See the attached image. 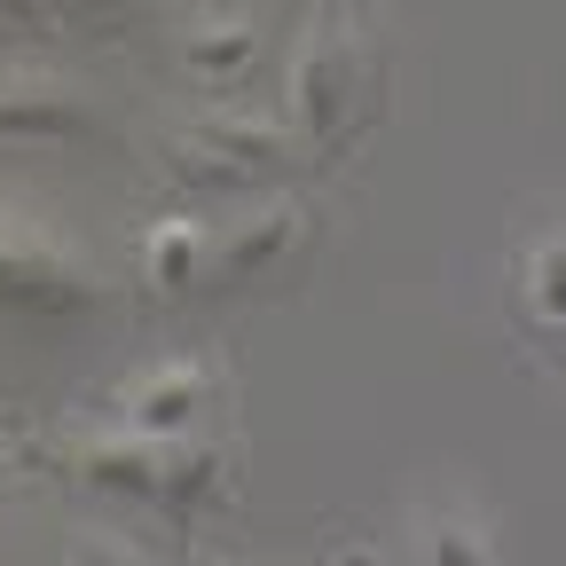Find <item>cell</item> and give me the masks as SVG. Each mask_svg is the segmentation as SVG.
Here are the masks:
<instances>
[{"label": "cell", "mask_w": 566, "mask_h": 566, "mask_svg": "<svg viewBox=\"0 0 566 566\" xmlns=\"http://www.w3.org/2000/svg\"><path fill=\"white\" fill-rule=\"evenodd\" d=\"M71 566H150L126 535H111V527H80L71 535Z\"/></svg>", "instance_id": "obj_13"}, {"label": "cell", "mask_w": 566, "mask_h": 566, "mask_svg": "<svg viewBox=\"0 0 566 566\" xmlns=\"http://www.w3.org/2000/svg\"><path fill=\"white\" fill-rule=\"evenodd\" d=\"M283 166H292V134L260 111H205L181 134H166V150H158V174L189 197L252 189V181H275Z\"/></svg>", "instance_id": "obj_3"}, {"label": "cell", "mask_w": 566, "mask_h": 566, "mask_svg": "<svg viewBox=\"0 0 566 566\" xmlns=\"http://www.w3.org/2000/svg\"><path fill=\"white\" fill-rule=\"evenodd\" d=\"M205 401H212V363H197V354H166V363L134 370L118 386L111 424H126V433H142V441H189Z\"/></svg>", "instance_id": "obj_5"}, {"label": "cell", "mask_w": 566, "mask_h": 566, "mask_svg": "<svg viewBox=\"0 0 566 566\" xmlns=\"http://www.w3.org/2000/svg\"><path fill=\"white\" fill-rule=\"evenodd\" d=\"M520 307H527L535 331H558L566 338V229H543L520 252Z\"/></svg>", "instance_id": "obj_12"}, {"label": "cell", "mask_w": 566, "mask_h": 566, "mask_svg": "<svg viewBox=\"0 0 566 566\" xmlns=\"http://www.w3.org/2000/svg\"><path fill=\"white\" fill-rule=\"evenodd\" d=\"M212 221H197V212H158V221H142L134 237V275L142 292L158 300H181V292H205L212 283Z\"/></svg>", "instance_id": "obj_7"}, {"label": "cell", "mask_w": 566, "mask_h": 566, "mask_svg": "<svg viewBox=\"0 0 566 566\" xmlns=\"http://www.w3.org/2000/svg\"><path fill=\"white\" fill-rule=\"evenodd\" d=\"M409 543H417V566H504L495 558V527L472 495L441 488V495H417L409 512Z\"/></svg>", "instance_id": "obj_9"}, {"label": "cell", "mask_w": 566, "mask_h": 566, "mask_svg": "<svg viewBox=\"0 0 566 566\" xmlns=\"http://www.w3.org/2000/svg\"><path fill=\"white\" fill-rule=\"evenodd\" d=\"M370 24L354 9H323L300 48H292V71H283V103H292V126L315 142V150H338L346 126L363 118L370 103Z\"/></svg>", "instance_id": "obj_2"}, {"label": "cell", "mask_w": 566, "mask_h": 566, "mask_svg": "<svg viewBox=\"0 0 566 566\" xmlns=\"http://www.w3.org/2000/svg\"><path fill=\"white\" fill-rule=\"evenodd\" d=\"M252 55H260V24L244 9H205V17L181 24V63H189V80H205V87L244 80Z\"/></svg>", "instance_id": "obj_11"}, {"label": "cell", "mask_w": 566, "mask_h": 566, "mask_svg": "<svg viewBox=\"0 0 566 566\" xmlns=\"http://www.w3.org/2000/svg\"><path fill=\"white\" fill-rule=\"evenodd\" d=\"M111 300L103 260L48 212L0 197V315L24 323H80Z\"/></svg>", "instance_id": "obj_1"}, {"label": "cell", "mask_w": 566, "mask_h": 566, "mask_svg": "<svg viewBox=\"0 0 566 566\" xmlns=\"http://www.w3.org/2000/svg\"><path fill=\"white\" fill-rule=\"evenodd\" d=\"M300 237H307V205L300 197H252V212H237V221L212 237V283H244V275L275 268Z\"/></svg>", "instance_id": "obj_8"}, {"label": "cell", "mask_w": 566, "mask_h": 566, "mask_svg": "<svg viewBox=\"0 0 566 566\" xmlns=\"http://www.w3.org/2000/svg\"><path fill=\"white\" fill-rule=\"evenodd\" d=\"M221 495H229V441L221 433L166 441V457H158V512L174 527H197L205 512H221Z\"/></svg>", "instance_id": "obj_10"}, {"label": "cell", "mask_w": 566, "mask_h": 566, "mask_svg": "<svg viewBox=\"0 0 566 566\" xmlns=\"http://www.w3.org/2000/svg\"><path fill=\"white\" fill-rule=\"evenodd\" d=\"M158 457H166V441H142L126 424L55 433V472H71V488H87L95 504H150L158 512Z\"/></svg>", "instance_id": "obj_4"}, {"label": "cell", "mask_w": 566, "mask_h": 566, "mask_svg": "<svg viewBox=\"0 0 566 566\" xmlns=\"http://www.w3.org/2000/svg\"><path fill=\"white\" fill-rule=\"evenodd\" d=\"M0 134L9 142H63L95 134V103L80 80H63L48 63H0Z\"/></svg>", "instance_id": "obj_6"}, {"label": "cell", "mask_w": 566, "mask_h": 566, "mask_svg": "<svg viewBox=\"0 0 566 566\" xmlns=\"http://www.w3.org/2000/svg\"><path fill=\"white\" fill-rule=\"evenodd\" d=\"M558 363H566V338H558Z\"/></svg>", "instance_id": "obj_14"}]
</instances>
